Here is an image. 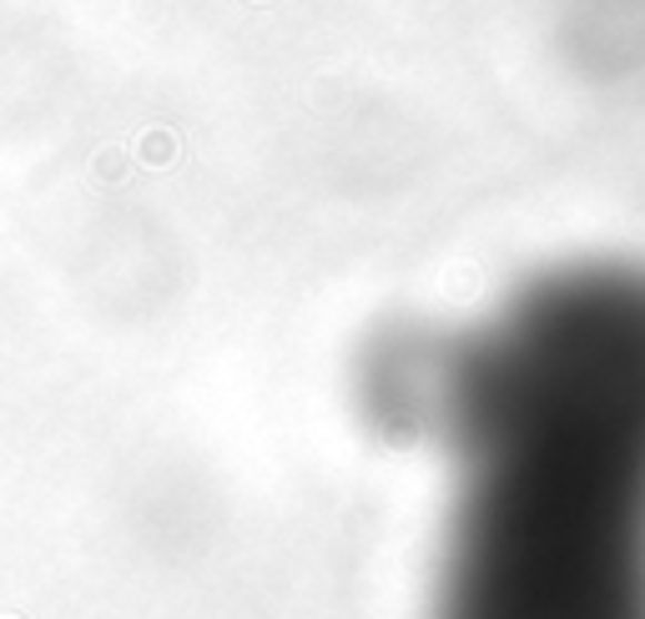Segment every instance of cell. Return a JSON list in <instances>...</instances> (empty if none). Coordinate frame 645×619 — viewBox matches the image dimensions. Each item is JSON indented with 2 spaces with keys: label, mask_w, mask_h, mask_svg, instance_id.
Returning a JSON list of instances; mask_svg holds the SVG:
<instances>
[{
  "label": "cell",
  "mask_w": 645,
  "mask_h": 619,
  "mask_svg": "<svg viewBox=\"0 0 645 619\" xmlns=\"http://www.w3.org/2000/svg\"><path fill=\"white\" fill-rule=\"evenodd\" d=\"M424 619H645V267L570 262L439 337Z\"/></svg>",
  "instance_id": "6da1fadb"
}]
</instances>
